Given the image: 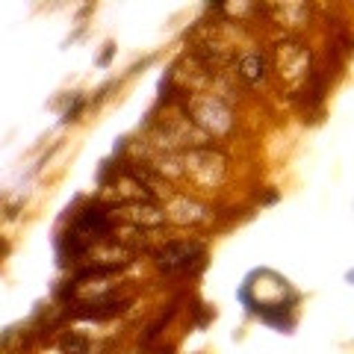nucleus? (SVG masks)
Segmentation results:
<instances>
[{
	"label": "nucleus",
	"mask_w": 354,
	"mask_h": 354,
	"mask_svg": "<svg viewBox=\"0 0 354 354\" xmlns=\"http://www.w3.org/2000/svg\"><path fill=\"white\" fill-rule=\"evenodd\" d=\"M183 113L204 136H227L234 130V113L227 101L216 92H192L183 95Z\"/></svg>",
	"instance_id": "nucleus-1"
},
{
	"label": "nucleus",
	"mask_w": 354,
	"mask_h": 354,
	"mask_svg": "<svg viewBox=\"0 0 354 354\" xmlns=\"http://www.w3.org/2000/svg\"><path fill=\"white\" fill-rule=\"evenodd\" d=\"M272 68H274V74H278L281 86L292 95L307 88L310 77H313V68H310V50L295 39H283V41L274 44Z\"/></svg>",
	"instance_id": "nucleus-2"
},
{
	"label": "nucleus",
	"mask_w": 354,
	"mask_h": 354,
	"mask_svg": "<svg viewBox=\"0 0 354 354\" xmlns=\"http://www.w3.org/2000/svg\"><path fill=\"white\" fill-rule=\"evenodd\" d=\"M180 165H183V174L195 186H201V189H216L227 177V162L213 148H195L189 153H183Z\"/></svg>",
	"instance_id": "nucleus-3"
},
{
	"label": "nucleus",
	"mask_w": 354,
	"mask_h": 354,
	"mask_svg": "<svg viewBox=\"0 0 354 354\" xmlns=\"http://www.w3.org/2000/svg\"><path fill=\"white\" fill-rule=\"evenodd\" d=\"M195 257H201V245H195V242H169L157 251V266L165 272H177L186 269Z\"/></svg>",
	"instance_id": "nucleus-4"
},
{
	"label": "nucleus",
	"mask_w": 354,
	"mask_h": 354,
	"mask_svg": "<svg viewBox=\"0 0 354 354\" xmlns=\"http://www.w3.org/2000/svg\"><path fill=\"white\" fill-rule=\"evenodd\" d=\"M115 216H121L133 227H160L165 221V213L160 207H153L151 201H130L121 209H115Z\"/></svg>",
	"instance_id": "nucleus-5"
},
{
	"label": "nucleus",
	"mask_w": 354,
	"mask_h": 354,
	"mask_svg": "<svg viewBox=\"0 0 354 354\" xmlns=\"http://www.w3.org/2000/svg\"><path fill=\"white\" fill-rule=\"evenodd\" d=\"M174 221H180V225H195V221H207V207H201L198 201H189V198H171L169 209H165Z\"/></svg>",
	"instance_id": "nucleus-6"
},
{
	"label": "nucleus",
	"mask_w": 354,
	"mask_h": 354,
	"mask_svg": "<svg viewBox=\"0 0 354 354\" xmlns=\"http://www.w3.org/2000/svg\"><path fill=\"white\" fill-rule=\"evenodd\" d=\"M236 74L248 86H260L266 80V57H263V53H257V50L245 53V57L239 59V65H236Z\"/></svg>",
	"instance_id": "nucleus-7"
},
{
	"label": "nucleus",
	"mask_w": 354,
	"mask_h": 354,
	"mask_svg": "<svg viewBox=\"0 0 354 354\" xmlns=\"http://www.w3.org/2000/svg\"><path fill=\"white\" fill-rule=\"evenodd\" d=\"M269 12L278 21H286V27H301L304 18H307V6H301V3H283V6H272Z\"/></svg>",
	"instance_id": "nucleus-8"
},
{
	"label": "nucleus",
	"mask_w": 354,
	"mask_h": 354,
	"mask_svg": "<svg viewBox=\"0 0 354 354\" xmlns=\"http://www.w3.org/2000/svg\"><path fill=\"white\" fill-rule=\"evenodd\" d=\"M59 348H62V354H88V351H92V342L83 339V337H77V334H71V337H65L59 342Z\"/></svg>",
	"instance_id": "nucleus-9"
}]
</instances>
